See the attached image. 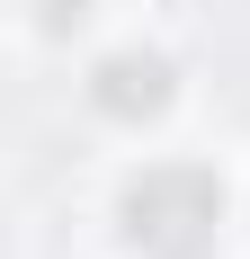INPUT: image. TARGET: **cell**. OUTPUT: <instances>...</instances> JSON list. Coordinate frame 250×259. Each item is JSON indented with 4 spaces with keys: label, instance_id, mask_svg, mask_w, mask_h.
<instances>
[{
    "label": "cell",
    "instance_id": "6da1fadb",
    "mask_svg": "<svg viewBox=\"0 0 250 259\" xmlns=\"http://www.w3.org/2000/svg\"><path fill=\"white\" fill-rule=\"evenodd\" d=\"M215 224H224V188L205 179V170H188V161L143 170V179L125 188V241L143 259H197L215 241Z\"/></svg>",
    "mask_w": 250,
    "mask_h": 259
},
{
    "label": "cell",
    "instance_id": "7a4b0ae2",
    "mask_svg": "<svg viewBox=\"0 0 250 259\" xmlns=\"http://www.w3.org/2000/svg\"><path fill=\"white\" fill-rule=\"evenodd\" d=\"M90 99H99L107 116H152V107L170 99V63H161V54H116V63H99Z\"/></svg>",
    "mask_w": 250,
    "mask_h": 259
},
{
    "label": "cell",
    "instance_id": "3957f363",
    "mask_svg": "<svg viewBox=\"0 0 250 259\" xmlns=\"http://www.w3.org/2000/svg\"><path fill=\"white\" fill-rule=\"evenodd\" d=\"M80 18V0H45V27H72Z\"/></svg>",
    "mask_w": 250,
    "mask_h": 259
}]
</instances>
